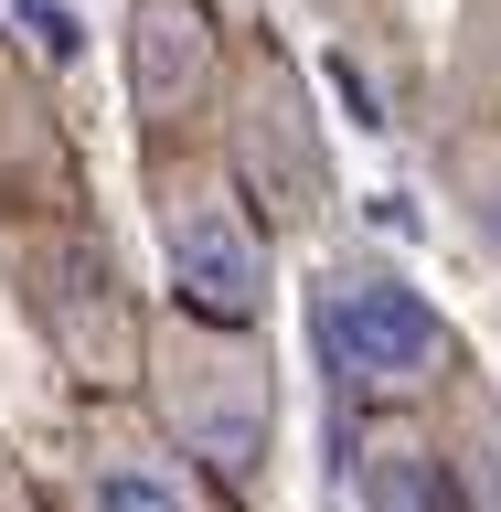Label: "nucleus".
I'll list each match as a JSON object with an SVG mask.
<instances>
[{
	"label": "nucleus",
	"instance_id": "obj_1",
	"mask_svg": "<svg viewBox=\"0 0 501 512\" xmlns=\"http://www.w3.org/2000/svg\"><path fill=\"white\" fill-rule=\"evenodd\" d=\"M0 278L64 363L75 395H139L150 363V299L128 288L118 246L86 203L75 139H64L54 96L11 43H0Z\"/></svg>",
	"mask_w": 501,
	"mask_h": 512
},
{
	"label": "nucleus",
	"instance_id": "obj_2",
	"mask_svg": "<svg viewBox=\"0 0 501 512\" xmlns=\"http://www.w3.org/2000/svg\"><path fill=\"white\" fill-rule=\"evenodd\" d=\"M310 352H320V374H331V395H342V416L438 406L448 384L470 374L459 320L374 246H342V256L310 267Z\"/></svg>",
	"mask_w": 501,
	"mask_h": 512
},
{
	"label": "nucleus",
	"instance_id": "obj_3",
	"mask_svg": "<svg viewBox=\"0 0 501 512\" xmlns=\"http://www.w3.org/2000/svg\"><path fill=\"white\" fill-rule=\"evenodd\" d=\"M139 406L246 502L267 480V459H278V352H267V320H214V310L160 299L150 363H139Z\"/></svg>",
	"mask_w": 501,
	"mask_h": 512
},
{
	"label": "nucleus",
	"instance_id": "obj_4",
	"mask_svg": "<svg viewBox=\"0 0 501 512\" xmlns=\"http://www.w3.org/2000/svg\"><path fill=\"white\" fill-rule=\"evenodd\" d=\"M139 192H150V235H160L171 299L214 310V320H267V299H278V224L256 214V192L235 182L224 139L139 150Z\"/></svg>",
	"mask_w": 501,
	"mask_h": 512
},
{
	"label": "nucleus",
	"instance_id": "obj_5",
	"mask_svg": "<svg viewBox=\"0 0 501 512\" xmlns=\"http://www.w3.org/2000/svg\"><path fill=\"white\" fill-rule=\"evenodd\" d=\"M224 160H235V182L256 192V214L288 235H310L320 214H331V150H320V107H310V75L267 43V32H246L235 43V86H224V118H214Z\"/></svg>",
	"mask_w": 501,
	"mask_h": 512
},
{
	"label": "nucleus",
	"instance_id": "obj_6",
	"mask_svg": "<svg viewBox=\"0 0 501 512\" xmlns=\"http://www.w3.org/2000/svg\"><path fill=\"white\" fill-rule=\"evenodd\" d=\"M64 512H235V491H224L139 395H75Z\"/></svg>",
	"mask_w": 501,
	"mask_h": 512
},
{
	"label": "nucleus",
	"instance_id": "obj_7",
	"mask_svg": "<svg viewBox=\"0 0 501 512\" xmlns=\"http://www.w3.org/2000/svg\"><path fill=\"white\" fill-rule=\"evenodd\" d=\"M118 75H128V128H139V150L214 139L224 86H235V32H224L214 0H128Z\"/></svg>",
	"mask_w": 501,
	"mask_h": 512
},
{
	"label": "nucleus",
	"instance_id": "obj_8",
	"mask_svg": "<svg viewBox=\"0 0 501 512\" xmlns=\"http://www.w3.org/2000/svg\"><path fill=\"white\" fill-rule=\"evenodd\" d=\"M342 491H352V512H459L438 416H427V406H374V416H352Z\"/></svg>",
	"mask_w": 501,
	"mask_h": 512
},
{
	"label": "nucleus",
	"instance_id": "obj_9",
	"mask_svg": "<svg viewBox=\"0 0 501 512\" xmlns=\"http://www.w3.org/2000/svg\"><path fill=\"white\" fill-rule=\"evenodd\" d=\"M438 448H448V491H459V512H501V384L480 374H459L438 395Z\"/></svg>",
	"mask_w": 501,
	"mask_h": 512
},
{
	"label": "nucleus",
	"instance_id": "obj_10",
	"mask_svg": "<svg viewBox=\"0 0 501 512\" xmlns=\"http://www.w3.org/2000/svg\"><path fill=\"white\" fill-rule=\"evenodd\" d=\"M448 192H459V224H470V246L501 256V118H459L438 150Z\"/></svg>",
	"mask_w": 501,
	"mask_h": 512
},
{
	"label": "nucleus",
	"instance_id": "obj_11",
	"mask_svg": "<svg viewBox=\"0 0 501 512\" xmlns=\"http://www.w3.org/2000/svg\"><path fill=\"white\" fill-rule=\"evenodd\" d=\"M459 75H470V118H501V0H470Z\"/></svg>",
	"mask_w": 501,
	"mask_h": 512
},
{
	"label": "nucleus",
	"instance_id": "obj_12",
	"mask_svg": "<svg viewBox=\"0 0 501 512\" xmlns=\"http://www.w3.org/2000/svg\"><path fill=\"white\" fill-rule=\"evenodd\" d=\"M0 512H32V491H22V470L0 459Z\"/></svg>",
	"mask_w": 501,
	"mask_h": 512
}]
</instances>
